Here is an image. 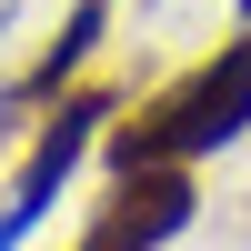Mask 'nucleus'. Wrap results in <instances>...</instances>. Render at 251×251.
I'll return each mask as SVG.
<instances>
[{"label": "nucleus", "mask_w": 251, "mask_h": 251, "mask_svg": "<svg viewBox=\"0 0 251 251\" xmlns=\"http://www.w3.org/2000/svg\"><path fill=\"white\" fill-rule=\"evenodd\" d=\"M251 131V30H231L211 60H191V71L171 80V91H151L131 121H111V171H141V161H201L221 151V141Z\"/></svg>", "instance_id": "nucleus-1"}, {"label": "nucleus", "mask_w": 251, "mask_h": 251, "mask_svg": "<svg viewBox=\"0 0 251 251\" xmlns=\"http://www.w3.org/2000/svg\"><path fill=\"white\" fill-rule=\"evenodd\" d=\"M191 211H201L191 161H141V171H111V191H100V211H91L80 241H100V251H161V241L191 231Z\"/></svg>", "instance_id": "nucleus-2"}, {"label": "nucleus", "mask_w": 251, "mask_h": 251, "mask_svg": "<svg viewBox=\"0 0 251 251\" xmlns=\"http://www.w3.org/2000/svg\"><path fill=\"white\" fill-rule=\"evenodd\" d=\"M111 121V91H80V100H60L50 121H40V141H30V161L10 171V201H0V251H10L20 231H30L40 211H50V191L71 181V161L91 151V131Z\"/></svg>", "instance_id": "nucleus-3"}, {"label": "nucleus", "mask_w": 251, "mask_h": 251, "mask_svg": "<svg viewBox=\"0 0 251 251\" xmlns=\"http://www.w3.org/2000/svg\"><path fill=\"white\" fill-rule=\"evenodd\" d=\"M100 10H111V0H80V10H71V30H60L50 50H40V71H30V80H20V91H10V111H30V100H50L60 80L80 71V50H91V40H100Z\"/></svg>", "instance_id": "nucleus-4"}, {"label": "nucleus", "mask_w": 251, "mask_h": 251, "mask_svg": "<svg viewBox=\"0 0 251 251\" xmlns=\"http://www.w3.org/2000/svg\"><path fill=\"white\" fill-rule=\"evenodd\" d=\"M80 251H100V241H80Z\"/></svg>", "instance_id": "nucleus-5"}, {"label": "nucleus", "mask_w": 251, "mask_h": 251, "mask_svg": "<svg viewBox=\"0 0 251 251\" xmlns=\"http://www.w3.org/2000/svg\"><path fill=\"white\" fill-rule=\"evenodd\" d=\"M241 10H251V0H241Z\"/></svg>", "instance_id": "nucleus-6"}]
</instances>
